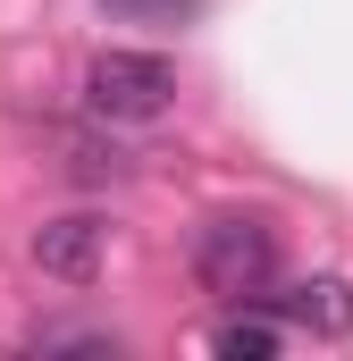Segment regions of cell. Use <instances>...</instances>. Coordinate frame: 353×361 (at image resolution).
Instances as JSON below:
<instances>
[{"label": "cell", "instance_id": "obj_1", "mask_svg": "<svg viewBox=\"0 0 353 361\" xmlns=\"http://www.w3.org/2000/svg\"><path fill=\"white\" fill-rule=\"evenodd\" d=\"M193 277H202V294H219L227 311L269 302V286H277V227L253 219V210H219V219L193 235Z\"/></svg>", "mask_w": 353, "mask_h": 361}, {"label": "cell", "instance_id": "obj_2", "mask_svg": "<svg viewBox=\"0 0 353 361\" xmlns=\"http://www.w3.org/2000/svg\"><path fill=\"white\" fill-rule=\"evenodd\" d=\"M85 101H92V118H109V126H143V118H160L176 101V68L160 51H101L85 68Z\"/></svg>", "mask_w": 353, "mask_h": 361}, {"label": "cell", "instance_id": "obj_3", "mask_svg": "<svg viewBox=\"0 0 353 361\" xmlns=\"http://www.w3.org/2000/svg\"><path fill=\"white\" fill-rule=\"evenodd\" d=\"M101 252H109V227H101L92 210H68V219L34 227V261H42V277L92 286V277H101Z\"/></svg>", "mask_w": 353, "mask_h": 361}, {"label": "cell", "instance_id": "obj_4", "mask_svg": "<svg viewBox=\"0 0 353 361\" xmlns=\"http://www.w3.org/2000/svg\"><path fill=\"white\" fill-rule=\"evenodd\" d=\"M303 336H353V286L345 277H303V286H286V294H269Z\"/></svg>", "mask_w": 353, "mask_h": 361}, {"label": "cell", "instance_id": "obj_5", "mask_svg": "<svg viewBox=\"0 0 353 361\" xmlns=\"http://www.w3.org/2000/svg\"><path fill=\"white\" fill-rule=\"evenodd\" d=\"M210 353H219V361H277V353H286V328H269V319H253V302H244L236 319H219Z\"/></svg>", "mask_w": 353, "mask_h": 361}, {"label": "cell", "instance_id": "obj_6", "mask_svg": "<svg viewBox=\"0 0 353 361\" xmlns=\"http://www.w3.org/2000/svg\"><path fill=\"white\" fill-rule=\"evenodd\" d=\"M101 17H109V25H152V34H176V25H193V17H202V0H101Z\"/></svg>", "mask_w": 353, "mask_h": 361}, {"label": "cell", "instance_id": "obj_7", "mask_svg": "<svg viewBox=\"0 0 353 361\" xmlns=\"http://www.w3.org/2000/svg\"><path fill=\"white\" fill-rule=\"evenodd\" d=\"M34 353H118V336H101V328H42Z\"/></svg>", "mask_w": 353, "mask_h": 361}]
</instances>
